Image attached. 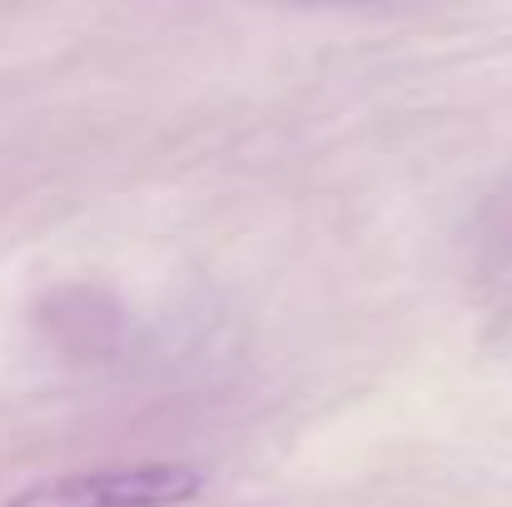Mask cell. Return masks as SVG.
Returning <instances> with one entry per match:
<instances>
[{
  "label": "cell",
  "instance_id": "obj_1",
  "mask_svg": "<svg viewBox=\"0 0 512 507\" xmlns=\"http://www.w3.org/2000/svg\"><path fill=\"white\" fill-rule=\"evenodd\" d=\"M199 488L204 473L189 463H125L30 483L0 498V507H179L199 498Z\"/></svg>",
  "mask_w": 512,
  "mask_h": 507
}]
</instances>
